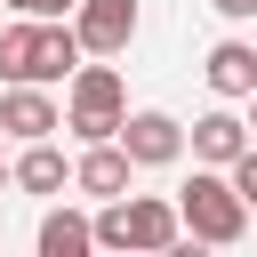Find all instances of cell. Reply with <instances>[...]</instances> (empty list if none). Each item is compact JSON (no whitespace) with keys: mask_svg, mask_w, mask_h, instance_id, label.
<instances>
[{"mask_svg":"<svg viewBox=\"0 0 257 257\" xmlns=\"http://www.w3.org/2000/svg\"><path fill=\"white\" fill-rule=\"evenodd\" d=\"M8 185H16V193H32V201H56V193H72V161H64L48 137H32V145L8 161Z\"/></svg>","mask_w":257,"mask_h":257,"instance_id":"cell-10","label":"cell"},{"mask_svg":"<svg viewBox=\"0 0 257 257\" xmlns=\"http://www.w3.org/2000/svg\"><path fill=\"white\" fill-rule=\"evenodd\" d=\"M128 177H137V161L120 153V137L80 145V161H72V193H80V201H120V193H128Z\"/></svg>","mask_w":257,"mask_h":257,"instance_id":"cell-8","label":"cell"},{"mask_svg":"<svg viewBox=\"0 0 257 257\" xmlns=\"http://www.w3.org/2000/svg\"><path fill=\"white\" fill-rule=\"evenodd\" d=\"M0 193H8V161H0Z\"/></svg>","mask_w":257,"mask_h":257,"instance_id":"cell-17","label":"cell"},{"mask_svg":"<svg viewBox=\"0 0 257 257\" xmlns=\"http://www.w3.org/2000/svg\"><path fill=\"white\" fill-rule=\"evenodd\" d=\"M225 177H233V193H241V201H249V217H257V145H249V153H241Z\"/></svg>","mask_w":257,"mask_h":257,"instance_id":"cell-13","label":"cell"},{"mask_svg":"<svg viewBox=\"0 0 257 257\" xmlns=\"http://www.w3.org/2000/svg\"><path fill=\"white\" fill-rule=\"evenodd\" d=\"M72 32L80 56H120L137 40V0H72Z\"/></svg>","mask_w":257,"mask_h":257,"instance_id":"cell-6","label":"cell"},{"mask_svg":"<svg viewBox=\"0 0 257 257\" xmlns=\"http://www.w3.org/2000/svg\"><path fill=\"white\" fill-rule=\"evenodd\" d=\"M120 120H128V88H120V72H112L104 56H96V64L80 56L72 80H64V128H72L80 145H104Z\"/></svg>","mask_w":257,"mask_h":257,"instance_id":"cell-4","label":"cell"},{"mask_svg":"<svg viewBox=\"0 0 257 257\" xmlns=\"http://www.w3.org/2000/svg\"><path fill=\"white\" fill-rule=\"evenodd\" d=\"M32 249H40V257H88V249H96V217H80V209H48L40 233H32Z\"/></svg>","mask_w":257,"mask_h":257,"instance_id":"cell-12","label":"cell"},{"mask_svg":"<svg viewBox=\"0 0 257 257\" xmlns=\"http://www.w3.org/2000/svg\"><path fill=\"white\" fill-rule=\"evenodd\" d=\"M185 225H177V201L169 193H120V201H96V249H177Z\"/></svg>","mask_w":257,"mask_h":257,"instance_id":"cell-3","label":"cell"},{"mask_svg":"<svg viewBox=\"0 0 257 257\" xmlns=\"http://www.w3.org/2000/svg\"><path fill=\"white\" fill-rule=\"evenodd\" d=\"M241 104H249V137H257V88H249V96H241Z\"/></svg>","mask_w":257,"mask_h":257,"instance_id":"cell-16","label":"cell"},{"mask_svg":"<svg viewBox=\"0 0 257 257\" xmlns=\"http://www.w3.org/2000/svg\"><path fill=\"white\" fill-rule=\"evenodd\" d=\"M16 16H72V0H8Z\"/></svg>","mask_w":257,"mask_h":257,"instance_id":"cell-14","label":"cell"},{"mask_svg":"<svg viewBox=\"0 0 257 257\" xmlns=\"http://www.w3.org/2000/svg\"><path fill=\"white\" fill-rule=\"evenodd\" d=\"M201 72H209V88H217L225 104H241V96L257 88V48H249V40H217Z\"/></svg>","mask_w":257,"mask_h":257,"instance_id":"cell-11","label":"cell"},{"mask_svg":"<svg viewBox=\"0 0 257 257\" xmlns=\"http://www.w3.org/2000/svg\"><path fill=\"white\" fill-rule=\"evenodd\" d=\"M177 225H185L193 241H209V249H233V241H249V201L233 193L225 169L193 161V177H185V193H177Z\"/></svg>","mask_w":257,"mask_h":257,"instance_id":"cell-2","label":"cell"},{"mask_svg":"<svg viewBox=\"0 0 257 257\" xmlns=\"http://www.w3.org/2000/svg\"><path fill=\"white\" fill-rule=\"evenodd\" d=\"M112 137H120V153H128L137 169H169V161H185V120H177V112H161V104L128 112Z\"/></svg>","mask_w":257,"mask_h":257,"instance_id":"cell-5","label":"cell"},{"mask_svg":"<svg viewBox=\"0 0 257 257\" xmlns=\"http://www.w3.org/2000/svg\"><path fill=\"white\" fill-rule=\"evenodd\" d=\"M72 64H80L72 16H16V24H0V80L56 88V80H72Z\"/></svg>","mask_w":257,"mask_h":257,"instance_id":"cell-1","label":"cell"},{"mask_svg":"<svg viewBox=\"0 0 257 257\" xmlns=\"http://www.w3.org/2000/svg\"><path fill=\"white\" fill-rule=\"evenodd\" d=\"M0 128H8L16 145H32V137H56L64 112H56V96H48L40 80H8V88H0Z\"/></svg>","mask_w":257,"mask_h":257,"instance_id":"cell-7","label":"cell"},{"mask_svg":"<svg viewBox=\"0 0 257 257\" xmlns=\"http://www.w3.org/2000/svg\"><path fill=\"white\" fill-rule=\"evenodd\" d=\"M209 8H217L225 24H249V16H257V0H209Z\"/></svg>","mask_w":257,"mask_h":257,"instance_id":"cell-15","label":"cell"},{"mask_svg":"<svg viewBox=\"0 0 257 257\" xmlns=\"http://www.w3.org/2000/svg\"><path fill=\"white\" fill-rule=\"evenodd\" d=\"M185 145H193V161H209V169H233L257 137H249V120L233 112V104H217V112H201L193 128H185Z\"/></svg>","mask_w":257,"mask_h":257,"instance_id":"cell-9","label":"cell"}]
</instances>
